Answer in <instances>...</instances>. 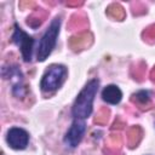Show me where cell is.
I'll use <instances>...</instances> for the list:
<instances>
[{
	"label": "cell",
	"instance_id": "obj_6",
	"mask_svg": "<svg viewBox=\"0 0 155 155\" xmlns=\"http://www.w3.org/2000/svg\"><path fill=\"white\" fill-rule=\"evenodd\" d=\"M29 134L25 130L19 127H12L7 132V143L13 149H24L28 145Z\"/></svg>",
	"mask_w": 155,
	"mask_h": 155
},
{
	"label": "cell",
	"instance_id": "obj_3",
	"mask_svg": "<svg viewBox=\"0 0 155 155\" xmlns=\"http://www.w3.org/2000/svg\"><path fill=\"white\" fill-rule=\"evenodd\" d=\"M67 75V69L64 65L54 64L48 68L41 80V90L44 92H53L61 87Z\"/></svg>",
	"mask_w": 155,
	"mask_h": 155
},
{
	"label": "cell",
	"instance_id": "obj_7",
	"mask_svg": "<svg viewBox=\"0 0 155 155\" xmlns=\"http://www.w3.org/2000/svg\"><path fill=\"white\" fill-rule=\"evenodd\" d=\"M102 98L109 104H117L122 98V93H121V91L117 86L109 85L103 90Z\"/></svg>",
	"mask_w": 155,
	"mask_h": 155
},
{
	"label": "cell",
	"instance_id": "obj_1",
	"mask_svg": "<svg viewBox=\"0 0 155 155\" xmlns=\"http://www.w3.org/2000/svg\"><path fill=\"white\" fill-rule=\"evenodd\" d=\"M98 85H99V81L97 79H93L79 93V96L73 105V115L75 119L82 120V119H86L87 116H90V114L92 111L93 99L98 91Z\"/></svg>",
	"mask_w": 155,
	"mask_h": 155
},
{
	"label": "cell",
	"instance_id": "obj_14",
	"mask_svg": "<svg viewBox=\"0 0 155 155\" xmlns=\"http://www.w3.org/2000/svg\"><path fill=\"white\" fill-rule=\"evenodd\" d=\"M150 76H151V79H153V81H155V68L151 70V73H150Z\"/></svg>",
	"mask_w": 155,
	"mask_h": 155
},
{
	"label": "cell",
	"instance_id": "obj_2",
	"mask_svg": "<svg viewBox=\"0 0 155 155\" xmlns=\"http://www.w3.org/2000/svg\"><path fill=\"white\" fill-rule=\"evenodd\" d=\"M59 27H61V19L58 17H56L50 27L47 28L46 33L42 35L40 44H39V48H38V59L39 61H45L50 53L52 52V50L56 46V41H57V36L59 33Z\"/></svg>",
	"mask_w": 155,
	"mask_h": 155
},
{
	"label": "cell",
	"instance_id": "obj_12",
	"mask_svg": "<svg viewBox=\"0 0 155 155\" xmlns=\"http://www.w3.org/2000/svg\"><path fill=\"white\" fill-rule=\"evenodd\" d=\"M108 115H109V111L107 110V109H103V110H101V114L96 117V122H98V124H104L107 120H108Z\"/></svg>",
	"mask_w": 155,
	"mask_h": 155
},
{
	"label": "cell",
	"instance_id": "obj_9",
	"mask_svg": "<svg viewBox=\"0 0 155 155\" xmlns=\"http://www.w3.org/2000/svg\"><path fill=\"white\" fill-rule=\"evenodd\" d=\"M132 102L136 103L140 108H147L145 105L150 104V97L148 91H139L136 94L132 96Z\"/></svg>",
	"mask_w": 155,
	"mask_h": 155
},
{
	"label": "cell",
	"instance_id": "obj_11",
	"mask_svg": "<svg viewBox=\"0 0 155 155\" xmlns=\"http://www.w3.org/2000/svg\"><path fill=\"white\" fill-rule=\"evenodd\" d=\"M108 15H109L110 17L116 18V19H122V18L125 17L124 8H122L120 5H117V4H113V5L109 6V8H108Z\"/></svg>",
	"mask_w": 155,
	"mask_h": 155
},
{
	"label": "cell",
	"instance_id": "obj_8",
	"mask_svg": "<svg viewBox=\"0 0 155 155\" xmlns=\"http://www.w3.org/2000/svg\"><path fill=\"white\" fill-rule=\"evenodd\" d=\"M91 42V35L88 33H80L76 36H73L70 40V46L74 50H81Z\"/></svg>",
	"mask_w": 155,
	"mask_h": 155
},
{
	"label": "cell",
	"instance_id": "obj_13",
	"mask_svg": "<svg viewBox=\"0 0 155 155\" xmlns=\"http://www.w3.org/2000/svg\"><path fill=\"white\" fill-rule=\"evenodd\" d=\"M143 36H144V39H145V40L155 39V25L149 27V28L143 33Z\"/></svg>",
	"mask_w": 155,
	"mask_h": 155
},
{
	"label": "cell",
	"instance_id": "obj_5",
	"mask_svg": "<svg viewBox=\"0 0 155 155\" xmlns=\"http://www.w3.org/2000/svg\"><path fill=\"white\" fill-rule=\"evenodd\" d=\"M85 131H86V124L84 122V120L75 119V121L73 122V125L70 126L69 131L65 134V138H64L65 144L70 148L78 147V144L81 142L85 134Z\"/></svg>",
	"mask_w": 155,
	"mask_h": 155
},
{
	"label": "cell",
	"instance_id": "obj_4",
	"mask_svg": "<svg viewBox=\"0 0 155 155\" xmlns=\"http://www.w3.org/2000/svg\"><path fill=\"white\" fill-rule=\"evenodd\" d=\"M12 41L21 48L22 56L25 62L31 61V52H33V45L34 39L29 36L25 31H23L18 25H15V31L12 35Z\"/></svg>",
	"mask_w": 155,
	"mask_h": 155
},
{
	"label": "cell",
	"instance_id": "obj_10",
	"mask_svg": "<svg viewBox=\"0 0 155 155\" xmlns=\"http://www.w3.org/2000/svg\"><path fill=\"white\" fill-rule=\"evenodd\" d=\"M140 136H142V132H140V128L139 127H133V128L130 130L127 139H128V144H130L131 148L138 144V142L140 139Z\"/></svg>",
	"mask_w": 155,
	"mask_h": 155
}]
</instances>
